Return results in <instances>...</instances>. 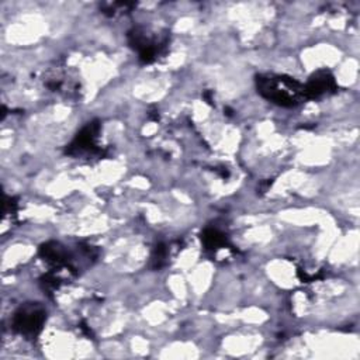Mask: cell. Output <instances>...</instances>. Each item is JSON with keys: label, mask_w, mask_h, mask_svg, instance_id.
Listing matches in <instances>:
<instances>
[{"label": "cell", "mask_w": 360, "mask_h": 360, "mask_svg": "<svg viewBox=\"0 0 360 360\" xmlns=\"http://www.w3.org/2000/svg\"><path fill=\"white\" fill-rule=\"evenodd\" d=\"M166 257H167V248L163 243L156 245L152 255V266L155 269H160L166 263Z\"/></svg>", "instance_id": "8"}, {"label": "cell", "mask_w": 360, "mask_h": 360, "mask_svg": "<svg viewBox=\"0 0 360 360\" xmlns=\"http://www.w3.org/2000/svg\"><path fill=\"white\" fill-rule=\"evenodd\" d=\"M201 240L205 249H210V250H217L219 248H225L229 245L228 238L215 228L204 229V232L201 233Z\"/></svg>", "instance_id": "7"}, {"label": "cell", "mask_w": 360, "mask_h": 360, "mask_svg": "<svg viewBox=\"0 0 360 360\" xmlns=\"http://www.w3.org/2000/svg\"><path fill=\"white\" fill-rule=\"evenodd\" d=\"M256 89L263 98L281 107H295L307 100L304 84L285 75H257Z\"/></svg>", "instance_id": "1"}, {"label": "cell", "mask_w": 360, "mask_h": 360, "mask_svg": "<svg viewBox=\"0 0 360 360\" xmlns=\"http://www.w3.org/2000/svg\"><path fill=\"white\" fill-rule=\"evenodd\" d=\"M338 89L336 80L329 70H316L304 84V94L307 100L319 98L322 96H328L335 93Z\"/></svg>", "instance_id": "5"}, {"label": "cell", "mask_w": 360, "mask_h": 360, "mask_svg": "<svg viewBox=\"0 0 360 360\" xmlns=\"http://www.w3.org/2000/svg\"><path fill=\"white\" fill-rule=\"evenodd\" d=\"M128 42L139 53L141 62L152 63L167 45V38L156 41L155 38H150L143 28L136 27L128 32Z\"/></svg>", "instance_id": "3"}, {"label": "cell", "mask_w": 360, "mask_h": 360, "mask_svg": "<svg viewBox=\"0 0 360 360\" xmlns=\"http://www.w3.org/2000/svg\"><path fill=\"white\" fill-rule=\"evenodd\" d=\"M98 132H100L98 121L89 122L86 127H83L80 129V132H77L75 139L68 145L66 153L76 156V155L84 153V152L90 153V155H94V153L100 152V149L96 145Z\"/></svg>", "instance_id": "4"}, {"label": "cell", "mask_w": 360, "mask_h": 360, "mask_svg": "<svg viewBox=\"0 0 360 360\" xmlns=\"http://www.w3.org/2000/svg\"><path fill=\"white\" fill-rule=\"evenodd\" d=\"M39 255L48 263H52L56 267H68V253L66 250L56 242H46L39 248Z\"/></svg>", "instance_id": "6"}, {"label": "cell", "mask_w": 360, "mask_h": 360, "mask_svg": "<svg viewBox=\"0 0 360 360\" xmlns=\"http://www.w3.org/2000/svg\"><path fill=\"white\" fill-rule=\"evenodd\" d=\"M45 318V309L39 304L28 302L15 311L11 326L17 333L34 339L42 330Z\"/></svg>", "instance_id": "2"}]
</instances>
